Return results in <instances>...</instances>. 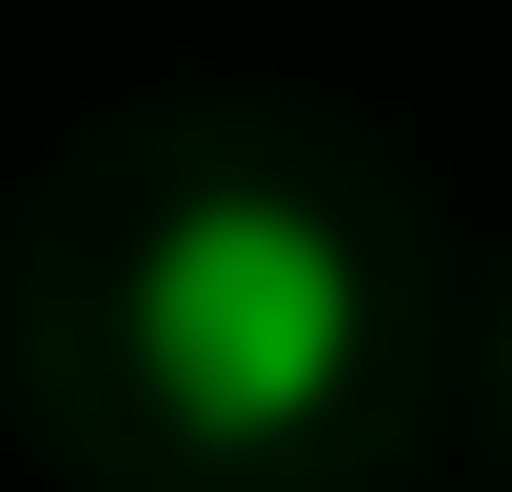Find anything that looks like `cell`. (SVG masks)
<instances>
[{
  "label": "cell",
  "mask_w": 512,
  "mask_h": 492,
  "mask_svg": "<svg viewBox=\"0 0 512 492\" xmlns=\"http://www.w3.org/2000/svg\"><path fill=\"white\" fill-rule=\"evenodd\" d=\"M355 335H375L355 237L296 217V197H197L178 237L138 256V355H158V394H178L197 433H296V414H335Z\"/></svg>",
  "instance_id": "obj_1"
}]
</instances>
